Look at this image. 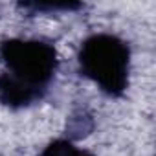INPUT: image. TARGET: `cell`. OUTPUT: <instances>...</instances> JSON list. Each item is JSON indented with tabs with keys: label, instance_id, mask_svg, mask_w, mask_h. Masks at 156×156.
I'll use <instances>...</instances> for the list:
<instances>
[{
	"label": "cell",
	"instance_id": "1",
	"mask_svg": "<svg viewBox=\"0 0 156 156\" xmlns=\"http://www.w3.org/2000/svg\"><path fill=\"white\" fill-rule=\"evenodd\" d=\"M0 101L22 108L41 101L59 68L57 50L44 39H8L0 44Z\"/></svg>",
	"mask_w": 156,
	"mask_h": 156
},
{
	"label": "cell",
	"instance_id": "2",
	"mask_svg": "<svg viewBox=\"0 0 156 156\" xmlns=\"http://www.w3.org/2000/svg\"><path fill=\"white\" fill-rule=\"evenodd\" d=\"M79 70L85 77L99 87L107 96L118 98L129 87L130 50L129 44L112 33H96L83 41Z\"/></svg>",
	"mask_w": 156,
	"mask_h": 156
},
{
	"label": "cell",
	"instance_id": "3",
	"mask_svg": "<svg viewBox=\"0 0 156 156\" xmlns=\"http://www.w3.org/2000/svg\"><path fill=\"white\" fill-rule=\"evenodd\" d=\"M41 156H94V154L87 149L75 147L70 140H55L48 147H44Z\"/></svg>",
	"mask_w": 156,
	"mask_h": 156
}]
</instances>
